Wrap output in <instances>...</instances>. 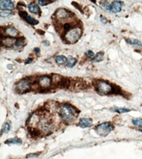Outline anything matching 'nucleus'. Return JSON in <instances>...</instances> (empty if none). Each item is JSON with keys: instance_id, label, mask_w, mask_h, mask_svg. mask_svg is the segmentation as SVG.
Here are the masks:
<instances>
[{"instance_id": "f257e3e1", "label": "nucleus", "mask_w": 142, "mask_h": 159, "mask_svg": "<svg viewBox=\"0 0 142 159\" xmlns=\"http://www.w3.org/2000/svg\"><path fill=\"white\" fill-rule=\"evenodd\" d=\"M59 114L62 119L66 123H71L72 121H74L77 117L76 110L72 106L68 104H64L60 107Z\"/></svg>"}, {"instance_id": "f03ea898", "label": "nucleus", "mask_w": 142, "mask_h": 159, "mask_svg": "<svg viewBox=\"0 0 142 159\" xmlns=\"http://www.w3.org/2000/svg\"><path fill=\"white\" fill-rule=\"evenodd\" d=\"M81 35V29L79 27H71L67 32L64 33V40L68 43H75L77 42Z\"/></svg>"}, {"instance_id": "7ed1b4c3", "label": "nucleus", "mask_w": 142, "mask_h": 159, "mask_svg": "<svg viewBox=\"0 0 142 159\" xmlns=\"http://www.w3.org/2000/svg\"><path fill=\"white\" fill-rule=\"evenodd\" d=\"M71 17H72V13L65 8H58L56 11L55 15H54L56 20L59 21L60 23L63 21H67Z\"/></svg>"}, {"instance_id": "20e7f679", "label": "nucleus", "mask_w": 142, "mask_h": 159, "mask_svg": "<svg viewBox=\"0 0 142 159\" xmlns=\"http://www.w3.org/2000/svg\"><path fill=\"white\" fill-rule=\"evenodd\" d=\"M114 129V127L110 123H102L96 128V132L101 136H106Z\"/></svg>"}, {"instance_id": "39448f33", "label": "nucleus", "mask_w": 142, "mask_h": 159, "mask_svg": "<svg viewBox=\"0 0 142 159\" xmlns=\"http://www.w3.org/2000/svg\"><path fill=\"white\" fill-rule=\"evenodd\" d=\"M96 90L100 93V94H109L112 90L113 88L110 86V84L106 81L104 80H99L96 82Z\"/></svg>"}, {"instance_id": "423d86ee", "label": "nucleus", "mask_w": 142, "mask_h": 159, "mask_svg": "<svg viewBox=\"0 0 142 159\" xmlns=\"http://www.w3.org/2000/svg\"><path fill=\"white\" fill-rule=\"evenodd\" d=\"M30 88V84L28 80H22L16 85V90L19 93H24L28 91Z\"/></svg>"}, {"instance_id": "0eeeda50", "label": "nucleus", "mask_w": 142, "mask_h": 159, "mask_svg": "<svg viewBox=\"0 0 142 159\" xmlns=\"http://www.w3.org/2000/svg\"><path fill=\"white\" fill-rule=\"evenodd\" d=\"M38 83H39V86L41 87L49 88L52 85V80L48 76L43 75V76H41L38 79Z\"/></svg>"}, {"instance_id": "6e6552de", "label": "nucleus", "mask_w": 142, "mask_h": 159, "mask_svg": "<svg viewBox=\"0 0 142 159\" xmlns=\"http://www.w3.org/2000/svg\"><path fill=\"white\" fill-rule=\"evenodd\" d=\"M0 8L1 11H8L14 8V3L9 0H3L0 2Z\"/></svg>"}, {"instance_id": "1a4fd4ad", "label": "nucleus", "mask_w": 142, "mask_h": 159, "mask_svg": "<svg viewBox=\"0 0 142 159\" xmlns=\"http://www.w3.org/2000/svg\"><path fill=\"white\" fill-rule=\"evenodd\" d=\"M19 15L22 17L27 23H28L31 24V25H37V24L38 23V21H37L36 19L31 17L29 16V15H28V14H27L26 13H24V12H20V13H19Z\"/></svg>"}, {"instance_id": "9d476101", "label": "nucleus", "mask_w": 142, "mask_h": 159, "mask_svg": "<svg viewBox=\"0 0 142 159\" xmlns=\"http://www.w3.org/2000/svg\"><path fill=\"white\" fill-rule=\"evenodd\" d=\"M16 41H17V40H15L14 38H12V37H3L2 44L4 47H13L15 45Z\"/></svg>"}, {"instance_id": "9b49d317", "label": "nucleus", "mask_w": 142, "mask_h": 159, "mask_svg": "<svg viewBox=\"0 0 142 159\" xmlns=\"http://www.w3.org/2000/svg\"><path fill=\"white\" fill-rule=\"evenodd\" d=\"M92 125V120L87 118H81L79 120V126L81 128H90Z\"/></svg>"}, {"instance_id": "f8f14e48", "label": "nucleus", "mask_w": 142, "mask_h": 159, "mask_svg": "<svg viewBox=\"0 0 142 159\" xmlns=\"http://www.w3.org/2000/svg\"><path fill=\"white\" fill-rule=\"evenodd\" d=\"M110 5H111V12L114 13H119L121 11L123 3L119 1H114Z\"/></svg>"}, {"instance_id": "ddd939ff", "label": "nucleus", "mask_w": 142, "mask_h": 159, "mask_svg": "<svg viewBox=\"0 0 142 159\" xmlns=\"http://www.w3.org/2000/svg\"><path fill=\"white\" fill-rule=\"evenodd\" d=\"M5 34L8 36V37H15L19 35V32L16 29L15 27H8L5 29Z\"/></svg>"}, {"instance_id": "4468645a", "label": "nucleus", "mask_w": 142, "mask_h": 159, "mask_svg": "<svg viewBox=\"0 0 142 159\" xmlns=\"http://www.w3.org/2000/svg\"><path fill=\"white\" fill-rule=\"evenodd\" d=\"M28 10L29 12L32 13H34V14H37V15H40V13H41V10H40L39 6L34 3H32L28 5Z\"/></svg>"}, {"instance_id": "2eb2a0df", "label": "nucleus", "mask_w": 142, "mask_h": 159, "mask_svg": "<svg viewBox=\"0 0 142 159\" xmlns=\"http://www.w3.org/2000/svg\"><path fill=\"white\" fill-rule=\"evenodd\" d=\"M126 42L133 47H137L139 48H141L142 49V43L137 39H126Z\"/></svg>"}, {"instance_id": "dca6fc26", "label": "nucleus", "mask_w": 142, "mask_h": 159, "mask_svg": "<svg viewBox=\"0 0 142 159\" xmlns=\"http://www.w3.org/2000/svg\"><path fill=\"white\" fill-rule=\"evenodd\" d=\"M55 61L57 65H64V64L67 63V57H66V56L60 55V56H56Z\"/></svg>"}, {"instance_id": "f3484780", "label": "nucleus", "mask_w": 142, "mask_h": 159, "mask_svg": "<svg viewBox=\"0 0 142 159\" xmlns=\"http://www.w3.org/2000/svg\"><path fill=\"white\" fill-rule=\"evenodd\" d=\"M24 46V39H18V40H17L15 45L13 47V50H15V51H18V50H20L21 48L23 47Z\"/></svg>"}, {"instance_id": "a211bd4d", "label": "nucleus", "mask_w": 142, "mask_h": 159, "mask_svg": "<svg viewBox=\"0 0 142 159\" xmlns=\"http://www.w3.org/2000/svg\"><path fill=\"white\" fill-rule=\"evenodd\" d=\"M77 59L76 58H73V57H69L67 58V63H66V65L69 68H71L73 67L76 64H77Z\"/></svg>"}, {"instance_id": "6ab92c4d", "label": "nucleus", "mask_w": 142, "mask_h": 159, "mask_svg": "<svg viewBox=\"0 0 142 159\" xmlns=\"http://www.w3.org/2000/svg\"><path fill=\"white\" fill-rule=\"evenodd\" d=\"M5 143L8 144V145H10V144H17V145H20V144H22V140L19 139V138H10V139H8L7 141H5Z\"/></svg>"}, {"instance_id": "aec40b11", "label": "nucleus", "mask_w": 142, "mask_h": 159, "mask_svg": "<svg viewBox=\"0 0 142 159\" xmlns=\"http://www.w3.org/2000/svg\"><path fill=\"white\" fill-rule=\"evenodd\" d=\"M103 57H104L103 52H99V53H97V54L92 59V62H99V61H102L103 60Z\"/></svg>"}, {"instance_id": "412c9836", "label": "nucleus", "mask_w": 142, "mask_h": 159, "mask_svg": "<svg viewBox=\"0 0 142 159\" xmlns=\"http://www.w3.org/2000/svg\"><path fill=\"white\" fill-rule=\"evenodd\" d=\"M113 111L119 113V114H123V113H127V112L131 111L130 109H126V108H117V109H114Z\"/></svg>"}, {"instance_id": "4be33fe9", "label": "nucleus", "mask_w": 142, "mask_h": 159, "mask_svg": "<svg viewBox=\"0 0 142 159\" xmlns=\"http://www.w3.org/2000/svg\"><path fill=\"white\" fill-rule=\"evenodd\" d=\"M132 123L135 126L142 128V119H132Z\"/></svg>"}, {"instance_id": "5701e85b", "label": "nucleus", "mask_w": 142, "mask_h": 159, "mask_svg": "<svg viewBox=\"0 0 142 159\" xmlns=\"http://www.w3.org/2000/svg\"><path fill=\"white\" fill-rule=\"evenodd\" d=\"M100 4L102 6L103 8H104L105 10H106V11H108V12H111V5L109 4L108 3L104 2V3H101Z\"/></svg>"}, {"instance_id": "b1692460", "label": "nucleus", "mask_w": 142, "mask_h": 159, "mask_svg": "<svg viewBox=\"0 0 142 159\" xmlns=\"http://www.w3.org/2000/svg\"><path fill=\"white\" fill-rule=\"evenodd\" d=\"M10 128H11L10 124H8V123H5V124H3V128H2V133H3V134H4V133H8V131L10 130Z\"/></svg>"}, {"instance_id": "393cba45", "label": "nucleus", "mask_w": 142, "mask_h": 159, "mask_svg": "<svg viewBox=\"0 0 142 159\" xmlns=\"http://www.w3.org/2000/svg\"><path fill=\"white\" fill-rule=\"evenodd\" d=\"M12 15V13L10 11H1V17H8Z\"/></svg>"}, {"instance_id": "a878e982", "label": "nucleus", "mask_w": 142, "mask_h": 159, "mask_svg": "<svg viewBox=\"0 0 142 159\" xmlns=\"http://www.w3.org/2000/svg\"><path fill=\"white\" fill-rule=\"evenodd\" d=\"M85 56H87V57H89V58H93L94 57V56H95V54H94V52L92 51H86V53H85Z\"/></svg>"}, {"instance_id": "bb28decb", "label": "nucleus", "mask_w": 142, "mask_h": 159, "mask_svg": "<svg viewBox=\"0 0 142 159\" xmlns=\"http://www.w3.org/2000/svg\"><path fill=\"white\" fill-rule=\"evenodd\" d=\"M38 3H39L41 6H44V5H47V4H49V3H52V2H44V1L39 0L38 1Z\"/></svg>"}, {"instance_id": "cd10ccee", "label": "nucleus", "mask_w": 142, "mask_h": 159, "mask_svg": "<svg viewBox=\"0 0 142 159\" xmlns=\"http://www.w3.org/2000/svg\"><path fill=\"white\" fill-rule=\"evenodd\" d=\"M38 155H39V153H36V154H33V153H32V154H28V155H27L26 158H32V157L34 158V157H38Z\"/></svg>"}, {"instance_id": "c85d7f7f", "label": "nucleus", "mask_w": 142, "mask_h": 159, "mask_svg": "<svg viewBox=\"0 0 142 159\" xmlns=\"http://www.w3.org/2000/svg\"><path fill=\"white\" fill-rule=\"evenodd\" d=\"M32 61H33V59H32V58H28V59H27V61H25V64L32 63Z\"/></svg>"}, {"instance_id": "c756f323", "label": "nucleus", "mask_w": 142, "mask_h": 159, "mask_svg": "<svg viewBox=\"0 0 142 159\" xmlns=\"http://www.w3.org/2000/svg\"><path fill=\"white\" fill-rule=\"evenodd\" d=\"M34 51H35L36 53L38 54V53H40V49L39 48H35V49H34Z\"/></svg>"}, {"instance_id": "7c9ffc66", "label": "nucleus", "mask_w": 142, "mask_h": 159, "mask_svg": "<svg viewBox=\"0 0 142 159\" xmlns=\"http://www.w3.org/2000/svg\"><path fill=\"white\" fill-rule=\"evenodd\" d=\"M101 18H102V22L103 23H106V21H105V20H106V19H105V18H104V17H101Z\"/></svg>"}, {"instance_id": "2f4dec72", "label": "nucleus", "mask_w": 142, "mask_h": 159, "mask_svg": "<svg viewBox=\"0 0 142 159\" xmlns=\"http://www.w3.org/2000/svg\"><path fill=\"white\" fill-rule=\"evenodd\" d=\"M43 43H44V44H45V45H49V42H48V41H44V42H43Z\"/></svg>"}, {"instance_id": "473e14b6", "label": "nucleus", "mask_w": 142, "mask_h": 159, "mask_svg": "<svg viewBox=\"0 0 142 159\" xmlns=\"http://www.w3.org/2000/svg\"><path fill=\"white\" fill-rule=\"evenodd\" d=\"M141 132H142V130H141Z\"/></svg>"}]
</instances>
